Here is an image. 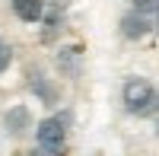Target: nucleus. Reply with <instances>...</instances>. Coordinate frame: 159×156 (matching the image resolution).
I'll list each match as a JSON object with an SVG mask.
<instances>
[{
  "label": "nucleus",
  "mask_w": 159,
  "mask_h": 156,
  "mask_svg": "<svg viewBox=\"0 0 159 156\" xmlns=\"http://www.w3.org/2000/svg\"><path fill=\"white\" fill-rule=\"evenodd\" d=\"M32 156H51V153H45V150H42V153H32Z\"/></svg>",
  "instance_id": "nucleus-9"
},
{
  "label": "nucleus",
  "mask_w": 159,
  "mask_h": 156,
  "mask_svg": "<svg viewBox=\"0 0 159 156\" xmlns=\"http://www.w3.org/2000/svg\"><path fill=\"white\" fill-rule=\"evenodd\" d=\"M10 57H13V51H10V45L0 38V73L7 70V64H10Z\"/></svg>",
  "instance_id": "nucleus-6"
},
{
  "label": "nucleus",
  "mask_w": 159,
  "mask_h": 156,
  "mask_svg": "<svg viewBox=\"0 0 159 156\" xmlns=\"http://www.w3.org/2000/svg\"><path fill=\"white\" fill-rule=\"evenodd\" d=\"M13 13L22 22H38L45 16V3L42 0H13Z\"/></svg>",
  "instance_id": "nucleus-3"
},
{
  "label": "nucleus",
  "mask_w": 159,
  "mask_h": 156,
  "mask_svg": "<svg viewBox=\"0 0 159 156\" xmlns=\"http://www.w3.org/2000/svg\"><path fill=\"white\" fill-rule=\"evenodd\" d=\"M7 127H10L13 134H22L25 127H29V112H25L22 105L13 108V112H7Z\"/></svg>",
  "instance_id": "nucleus-5"
},
{
  "label": "nucleus",
  "mask_w": 159,
  "mask_h": 156,
  "mask_svg": "<svg viewBox=\"0 0 159 156\" xmlns=\"http://www.w3.org/2000/svg\"><path fill=\"white\" fill-rule=\"evenodd\" d=\"M153 102V86L147 80H127L124 83V105L127 112H147Z\"/></svg>",
  "instance_id": "nucleus-2"
},
{
  "label": "nucleus",
  "mask_w": 159,
  "mask_h": 156,
  "mask_svg": "<svg viewBox=\"0 0 159 156\" xmlns=\"http://www.w3.org/2000/svg\"><path fill=\"white\" fill-rule=\"evenodd\" d=\"M35 137H38V147L45 153H51V156L64 153V124H61V118H45L38 124Z\"/></svg>",
  "instance_id": "nucleus-1"
},
{
  "label": "nucleus",
  "mask_w": 159,
  "mask_h": 156,
  "mask_svg": "<svg viewBox=\"0 0 159 156\" xmlns=\"http://www.w3.org/2000/svg\"><path fill=\"white\" fill-rule=\"evenodd\" d=\"M156 29H159V7H156Z\"/></svg>",
  "instance_id": "nucleus-8"
},
{
  "label": "nucleus",
  "mask_w": 159,
  "mask_h": 156,
  "mask_svg": "<svg viewBox=\"0 0 159 156\" xmlns=\"http://www.w3.org/2000/svg\"><path fill=\"white\" fill-rule=\"evenodd\" d=\"M130 3L137 7V13H147V10H156L159 7V0H130Z\"/></svg>",
  "instance_id": "nucleus-7"
},
{
  "label": "nucleus",
  "mask_w": 159,
  "mask_h": 156,
  "mask_svg": "<svg viewBox=\"0 0 159 156\" xmlns=\"http://www.w3.org/2000/svg\"><path fill=\"white\" fill-rule=\"evenodd\" d=\"M147 29H150V22H147L143 13H127V16L121 19V32H124L127 38H143Z\"/></svg>",
  "instance_id": "nucleus-4"
}]
</instances>
